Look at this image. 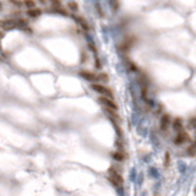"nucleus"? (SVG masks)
<instances>
[{
  "label": "nucleus",
  "instance_id": "obj_1",
  "mask_svg": "<svg viewBox=\"0 0 196 196\" xmlns=\"http://www.w3.org/2000/svg\"><path fill=\"white\" fill-rule=\"evenodd\" d=\"M108 177H109L110 181H112L115 186H120V185L123 184V178H121V175H120L114 168H110V169H109Z\"/></svg>",
  "mask_w": 196,
  "mask_h": 196
},
{
  "label": "nucleus",
  "instance_id": "obj_2",
  "mask_svg": "<svg viewBox=\"0 0 196 196\" xmlns=\"http://www.w3.org/2000/svg\"><path fill=\"white\" fill-rule=\"evenodd\" d=\"M91 87H92V90H94L96 92L101 93V94H103V96L112 97V92H110V90H109V88H107V87H106V86H103V85H100V83H92V85H91Z\"/></svg>",
  "mask_w": 196,
  "mask_h": 196
},
{
  "label": "nucleus",
  "instance_id": "obj_3",
  "mask_svg": "<svg viewBox=\"0 0 196 196\" xmlns=\"http://www.w3.org/2000/svg\"><path fill=\"white\" fill-rule=\"evenodd\" d=\"M190 141V136H189V134L186 133V131H180V133H178V135H177V137L174 139V144L175 145H183L184 142H189Z\"/></svg>",
  "mask_w": 196,
  "mask_h": 196
},
{
  "label": "nucleus",
  "instance_id": "obj_4",
  "mask_svg": "<svg viewBox=\"0 0 196 196\" xmlns=\"http://www.w3.org/2000/svg\"><path fill=\"white\" fill-rule=\"evenodd\" d=\"M100 102L106 107V108H110V109H115L117 110V104L113 102V100L110 97H107V96H101L100 97Z\"/></svg>",
  "mask_w": 196,
  "mask_h": 196
},
{
  "label": "nucleus",
  "instance_id": "obj_5",
  "mask_svg": "<svg viewBox=\"0 0 196 196\" xmlns=\"http://www.w3.org/2000/svg\"><path fill=\"white\" fill-rule=\"evenodd\" d=\"M171 118H169V115H163L162 117V119H161V129L163 130V131H166V130L168 129V126H169V124H171V120H169Z\"/></svg>",
  "mask_w": 196,
  "mask_h": 196
},
{
  "label": "nucleus",
  "instance_id": "obj_6",
  "mask_svg": "<svg viewBox=\"0 0 196 196\" xmlns=\"http://www.w3.org/2000/svg\"><path fill=\"white\" fill-rule=\"evenodd\" d=\"M80 75H81L83 79L88 80V81H96V80H97V75L93 74V73H91V71H81Z\"/></svg>",
  "mask_w": 196,
  "mask_h": 196
},
{
  "label": "nucleus",
  "instance_id": "obj_7",
  "mask_svg": "<svg viewBox=\"0 0 196 196\" xmlns=\"http://www.w3.org/2000/svg\"><path fill=\"white\" fill-rule=\"evenodd\" d=\"M173 129L178 133L183 131V121H181V119H175L173 121Z\"/></svg>",
  "mask_w": 196,
  "mask_h": 196
},
{
  "label": "nucleus",
  "instance_id": "obj_8",
  "mask_svg": "<svg viewBox=\"0 0 196 196\" xmlns=\"http://www.w3.org/2000/svg\"><path fill=\"white\" fill-rule=\"evenodd\" d=\"M41 14H42V10L41 9H31V10H27V16H29V17H38Z\"/></svg>",
  "mask_w": 196,
  "mask_h": 196
},
{
  "label": "nucleus",
  "instance_id": "obj_9",
  "mask_svg": "<svg viewBox=\"0 0 196 196\" xmlns=\"http://www.w3.org/2000/svg\"><path fill=\"white\" fill-rule=\"evenodd\" d=\"M23 5L27 8V10H31V9H36V2L35 0H23Z\"/></svg>",
  "mask_w": 196,
  "mask_h": 196
},
{
  "label": "nucleus",
  "instance_id": "obj_10",
  "mask_svg": "<svg viewBox=\"0 0 196 196\" xmlns=\"http://www.w3.org/2000/svg\"><path fill=\"white\" fill-rule=\"evenodd\" d=\"M97 80H98V81H102V82H107L109 79H108V75H107V74L101 73V74L97 75Z\"/></svg>",
  "mask_w": 196,
  "mask_h": 196
},
{
  "label": "nucleus",
  "instance_id": "obj_11",
  "mask_svg": "<svg viewBox=\"0 0 196 196\" xmlns=\"http://www.w3.org/2000/svg\"><path fill=\"white\" fill-rule=\"evenodd\" d=\"M68 8H69L71 11H77L79 5H77L75 2H69V3H68Z\"/></svg>",
  "mask_w": 196,
  "mask_h": 196
},
{
  "label": "nucleus",
  "instance_id": "obj_12",
  "mask_svg": "<svg viewBox=\"0 0 196 196\" xmlns=\"http://www.w3.org/2000/svg\"><path fill=\"white\" fill-rule=\"evenodd\" d=\"M113 157H114L117 161H123V159H124V154H123L121 152H115V153L113 154Z\"/></svg>",
  "mask_w": 196,
  "mask_h": 196
},
{
  "label": "nucleus",
  "instance_id": "obj_13",
  "mask_svg": "<svg viewBox=\"0 0 196 196\" xmlns=\"http://www.w3.org/2000/svg\"><path fill=\"white\" fill-rule=\"evenodd\" d=\"M10 2L14 4V5H17V6H21L23 3H21V2H19V0H10Z\"/></svg>",
  "mask_w": 196,
  "mask_h": 196
},
{
  "label": "nucleus",
  "instance_id": "obj_14",
  "mask_svg": "<svg viewBox=\"0 0 196 196\" xmlns=\"http://www.w3.org/2000/svg\"><path fill=\"white\" fill-rule=\"evenodd\" d=\"M50 2H52L54 5H58V6L60 5V0H50Z\"/></svg>",
  "mask_w": 196,
  "mask_h": 196
},
{
  "label": "nucleus",
  "instance_id": "obj_15",
  "mask_svg": "<svg viewBox=\"0 0 196 196\" xmlns=\"http://www.w3.org/2000/svg\"><path fill=\"white\" fill-rule=\"evenodd\" d=\"M167 163H169V153H166V162H164L166 166H167Z\"/></svg>",
  "mask_w": 196,
  "mask_h": 196
},
{
  "label": "nucleus",
  "instance_id": "obj_16",
  "mask_svg": "<svg viewBox=\"0 0 196 196\" xmlns=\"http://www.w3.org/2000/svg\"><path fill=\"white\" fill-rule=\"evenodd\" d=\"M0 27H4V21L0 20Z\"/></svg>",
  "mask_w": 196,
  "mask_h": 196
},
{
  "label": "nucleus",
  "instance_id": "obj_17",
  "mask_svg": "<svg viewBox=\"0 0 196 196\" xmlns=\"http://www.w3.org/2000/svg\"><path fill=\"white\" fill-rule=\"evenodd\" d=\"M38 2H39L41 4H46V3H47V2H46V0H38Z\"/></svg>",
  "mask_w": 196,
  "mask_h": 196
},
{
  "label": "nucleus",
  "instance_id": "obj_18",
  "mask_svg": "<svg viewBox=\"0 0 196 196\" xmlns=\"http://www.w3.org/2000/svg\"><path fill=\"white\" fill-rule=\"evenodd\" d=\"M3 36H4V33H3V32H2V31H0V39H2V38H3Z\"/></svg>",
  "mask_w": 196,
  "mask_h": 196
},
{
  "label": "nucleus",
  "instance_id": "obj_19",
  "mask_svg": "<svg viewBox=\"0 0 196 196\" xmlns=\"http://www.w3.org/2000/svg\"><path fill=\"white\" fill-rule=\"evenodd\" d=\"M2 8H3V4H2V3H0V10H2Z\"/></svg>",
  "mask_w": 196,
  "mask_h": 196
}]
</instances>
